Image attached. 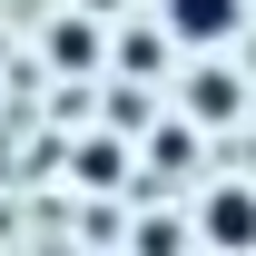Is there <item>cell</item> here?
I'll return each mask as SVG.
<instances>
[{"label": "cell", "mask_w": 256, "mask_h": 256, "mask_svg": "<svg viewBox=\"0 0 256 256\" xmlns=\"http://www.w3.org/2000/svg\"><path fill=\"white\" fill-rule=\"evenodd\" d=\"M69 10H89V20H98V10H118V0H69Z\"/></svg>", "instance_id": "cell-9"}, {"label": "cell", "mask_w": 256, "mask_h": 256, "mask_svg": "<svg viewBox=\"0 0 256 256\" xmlns=\"http://www.w3.org/2000/svg\"><path fill=\"white\" fill-rule=\"evenodd\" d=\"M197 158V128H148V168H188Z\"/></svg>", "instance_id": "cell-7"}, {"label": "cell", "mask_w": 256, "mask_h": 256, "mask_svg": "<svg viewBox=\"0 0 256 256\" xmlns=\"http://www.w3.org/2000/svg\"><path fill=\"white\" fill-rule=\"evenodd\" d=\"M98 60H108V50H98V20L89 10H60V20H50V69H79V79H89Z\"/></svg>", "instance_id": "cell-3"}, {"label": "cell", "mask_w": 256, "mask_h": 256, "mask_svg": "<svg viewBox=\"0 0 256 256\" xmlns=\"http://www.w3.org/2000/svg\"><path fill=\"white\" fill-rule=\"evenodd\" d=\"M158 30L178 50H226L246 30V0H158Z\"/></svg>", "instance_id": "cell-2"}, {"label": "cell", "mask_w": 256, "mask_h": 256, "mask_svg": "<svg viewBox=\"0 0 256 256\" xmlns=\"http://www.w3.org/2000/svg\"><path fill=\"white\" fill-rule=\"evenodd\" d=\"M118 69L128 79H168V30H128L118 40Z\"/></svg>", "instance_id": "cell-5"}, {"label": "cell", "mask_w": 256, "mask_h": 256, "mask_svg": "<svg viewBox=\"0 0 256 256\" xmlns=\"http://www.w3.org/2000/svg\"><path fill=\"white\" fill-rule=\"evenodd\" d=\"M197 246L207 256H256V188L217 178V188L197 197Z\"/></svg>", "instance_id": "cell-1"}, {"label": "cell", "mask_w": 256, "mask_h": 256, "mask_svg": "<svg viewBox=\"0 0 256 256\" xmlns=\"http://www.w3.org/2000/svg\"><path fill=\"white\" fill-rule=\"evenodd\" d=\"M226 108H246V79L197 69V79H188V128H226Z\"/></svg>", "instance_id": "cell-4"}, {"label": "cell", "mask_w": 256, "mask_h": 256, "mask_svg": "<svg viewBox=\"0 0 256 256\" xmlns=\"http://www.w3.org/2000/svg\"><path fill=\"white\" fill-rule=\"evenodd\" d=\"M118 138H89V148H79V178H89V188H118Z\"/></svg>", "instance_id": "cell-6"}, {"label": "cell", "mask_w": 256, "mask_h": 256, "mask_svg": "<svg viewBox=\"0 0 256 256\" xmlns=\"http://www.w3.org/2000/svg\"><path fill=\"white\" fill-rule=\"evenodd\" d=\"M138 256H188V226H168V217H138Z\"/></svg>", "instance_id": "cell-8"}]
</instances>
